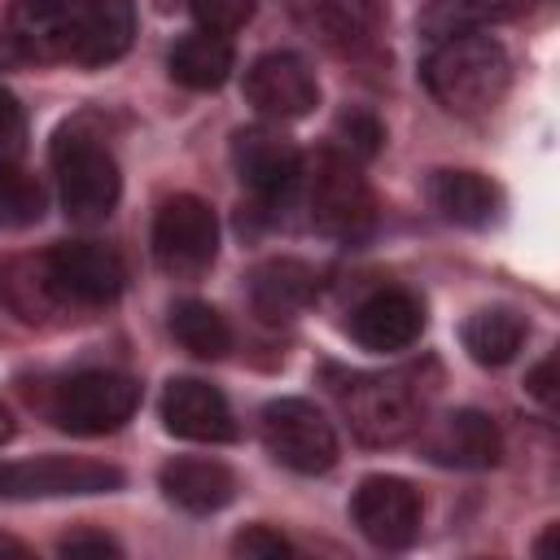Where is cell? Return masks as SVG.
<instances>
[{
	"label": "cell",
	"mask_w": 560,
	"mask_h": 560,
	"mask_svg": "<svg viewBox=\"0 0 560 560\" xmlns=\"http://www.w3.org/2000/svg\"><path fill=\"white\" fill-rule=\"evenodd\" d=\"M508 48L486 31H459L433 44L420 66L429 96L451 114H481L508 92Z\"/></svg>",
	"instance_id": "1"
},
{
	"label": "cell",
	"mask_w": 560,
	"mask_h": 560,
	"mask_svg": "<svg viewBox=\"0 0 560 560\" xmlns=\"http://www.w3.org/2000/svg\"><path fill=\"white\" fill-rule=\"evenodd\" d=\"M433 385H424L420 368H394L376 376H354L341 389V411L350 433L363 446H394L424 424Z\"/></svg>",
	"instance_id": "2"
},
{
	"label": "cell",
	"mask_w": 560,
	"mask_h": 560,
	"mask_svg": "<svg viewBox=\"0 0 560 560\" xmlns=\"http://www.w3.org/2000/svg\"><path fill=\"white\" fill-rule=\"evenodd\" d=\"M52 171H57V192L61 206L74 223H105L109 210L118 206L122 179L118 162L105 144L79 131H61L52 144Z\"/></svg>",
	"instance_id": "3"
},
{
	"label": "cell",
	"mask_w": 560,
	"mask_h": 560,
	"mask_svg": "<svg viewBox=\"0 0 560 560\" xmlns=\"http://www.w3.org/2000/svg\"><path fill=\"white\" fill-rule=\"evenodd\" d=\"M306 201H311V223L337 241H363L376 223V201H372L368 179L359 175L354 158L337 149H324L315 158Z\"/></svg>",
	"instance_id": "4"
},
{
	"label": "cell",
	"mask_w": 560,
	"mask_h": 560,
	"mask_svg": "<svg viewBox=\"0 0 560 560\" xmlns=\"http://www.w3.org/2000/svg\"><path fill=\"white\" fill-rule=\"evenodd\" d=\"M140 407V385L127 372H74L52 394V424L66 433H114Z\"/></svg>",
	"instance_id": "5"
},
{
	"label": "cell",
	"mask_w": 560,
	"mask_h": 560,
	"mask_svg": "<svg viewBox=\"0 0 560 560\" xmlns=\"http://www.w3.org/2000/svg\"><path fill=\"white\" fill-rule=\"evenodd\" d=\"M214 254H219V219L201 197L179 192V197L158 206V214H153V258L166 276L197 280L201 271H210Z\"/></svg>",
	"instance_id": "6"
},
{
	"label": "cell",
	"mask_w": 560,
	"mask_h": 560,
	"mask_svg": "<svg viewBox=\"0 0 560 560\" xmlns=\"http://www.w3.org/2000/svg\"><path fill=\"white\" fill-rule=\"evenodd\" d=\"M262 446L293 472H328L337 464V433L306 398H276L262 407Z\"/></svg>",
	"instance_id": "7"
},
{
	"label": "cell",
	"mask_w": 560,
	"mask_h": 560,
	"mask_svg": "<svg viewBox=\"0 0 560 560\" xmlns=\"http://www.w3.org/2000/svg\"><path fill=\"white\" fill-rule=\"evenodd\" d=\"M122 486V468L101 459L70 455H35L0 464V499H74V494H109Z\"/></svg>",
	"instance_id": "8"
},
{
	"label": "cell",
	"mask_w": 560,
	"mask_h": 560,
	"mask_svg": "<svg viewBox=\"0 0 560 560\" xmlns=\"http://www.w3.org/2000/svg\"><path fill=\"white\" fill-rule=\"evenodd\" d=\"M350 516L359 525V534L372 542V547H385V551H402L416 542L420 534V516H424V503H420V490L407 481V477H389V472H376V477H363L354 499H350Z\"/></svg>",
	"instance_id": "9"
},
{
	"label": "cell",
	"mask_w": 560,
	"mask_h": 560,
	"mask_svg": "<svg viewBox=\"0 0 560 560\" xmlns=\"http://www.w3.org/2000/svg\"><path fill=\"white\" fill-rule=\"evenodd\" d=\"M48 276L66 306H105L122 293V258L96 241H66L44 254Z\"/></svg>",
	"instance_id": "10"
},
{
	"label": "cell",
	"mask_w": 560,
	"mask_h": 560,
	"mask_svg": "<svg viewBox=\"0 0 560 560\" xmlns=\"http://www.w3.org/2000/svg\"><path fill=\"white\" fill-rule=\"evenodd\" d=\"M245 101L276 122L306 118L319 101L315 70L298 52H267L245 70Z\"/></svg>",
	"instance_id": "11"
},
{
	"label": "cell",
	"mask_w": 560,
	"mask_h": 560,
	"mask_svg": "<svg viewBox=\"0 0 560 560\" xmlns=\"http://www.w3.org/2000/svg\"><path fill=\"white\" fill-rule=\"evenodd\" d=\"M420 451L442 468H494L503 455V438L486 411L459 407L420 424Z\"/></svg>",
	"instance_id": "12"
},
{
	"label": "cell",
	"mask_w": 560,
	"mask_h": 560,
	"mask_svg": "<svg viewBox=\"0 0 560 560\" xmlns=\"http://www.w3.org/2000/svg\"><path fill=\"white\" fill-rule=\"evenodd\" d=\"M232 162L241 184L258 197V201H284L298 179H302V158L293 149V140H284L271 127H249L232 140Z\"/></svg>",
	"instance_id": "13"
},
{
	"label": "cell",
	"mask_w": 560,
	"mask_h": 560,
	"mask_svg": "<svg viewBox=\"0 0 560 560\" xmlns=\"http://www.w3.org/2000/svg\"><path fill=\"white\" fill-rule=\"evenodd\" d=\"M162 424L188 442H232L236 438V420H232L228 398L210 381H197V376H179L166 385Z\"/></svg>",
	"instance_id": "14"
},
{
	"label": "cell",
	"mask_w": 560,
	"mask_h": 560,
	"mask_svg": "<svg viewBox=\"0 0 560 560\" xmlns=\"http://www.w3.org/2000/svg\"><path fill=\"white\" fill-rule=\"evenodd\" d=\"M350 332L372 354L407 350L424 332V306L407 289H381L368 302H359V311L350 315Z\"/></svg>",
	"instance_id": "15"
},
{
	"label": "cell",
	"mask_w": 560,
	"mask_h": 560,
	"mask_svg": "<svg viewBox=\"0 0 560 560\" xmlns=\"http://www.w3.org/2000/svg\"><path fill=\"white\" fill-rule=\"evenodd\" d=\"M136 4L131 0H83L70 26V61L109 66L131 48Z\"/></svg>",
	"instance_id": "16"
},
{
	"label": "cell",
	"mask_w": 560,
	"mask_h": 560,
	"mask_svg": "<svg viewBox=\"0 0 560 560\" xmlns=\"http://www.w3.org/2000/svg\"><path fill=\"white\" fill-rule=\"evenodd\" d=\"M79 4L70 0H18L9 13L13 44L35 61H70V26Z\"/></svg>",
	"instance_id": "17"
},
{
	"label": "cell",
	"mask_w": 560,
	"mask_h": 560,
	"mask_svg": "<svg viewBox=\"0 0 560 560\" xmlns=\"http://www.w3.org/2000/svg\"><path fill=\"white\" fill-rule=\"evenodd\" d=\"M162 490L184 512H219L236 499V477L219 459H171L162 468Z\"/></svg>",
	"instance_id": "18"
},
{
	"label": "cell",
	"mask_w": 560,
	"mask_h": 560,
	"mask_svg": "<svg viewBox=\"0 0 560 560\" xmlns=\"http://www.w3.org/2000/svg\"><path fill=\"white\" fill-rule=\"evenodd\" d=\"M315 271L298 258H271L262 267H254L249 276V302L262 319L280 324V319H293L311 298H315Z\"/></svg>",
	"instance_id": "19"
},
{
	"label": "cell",
	"mask_w": 560,
	"mask_h": 560,
	"mask_svg": "<svg viewBox=\"0 0 560 560\" xmlns=\"http://www.w3.org/2000/svg\"><path fill=\"white\" fill-rule=\"evenodd\" d=\"M429 201L459 228H486L499 214V188L477 171H433Z\"/></svg>",
	"instance_id": "20"
},
{
	"label": "cell",
	"mask_w": 560,
	"mask_h": 560,
	"mask_svg": "<svg viewBox=\"0 0 560 560\" xmlns=\"http://www.w3.org/2000/svg\"><path fill=\"white\" fill-rule=\"evenodd\" d=\"M0 302L26 324H44L48 315L66 311L44 254L39 258H0Z\"/></svg>",
	"instance_id": "21"
},
{
	"label": "cell",
	"mask_w": 560,
	"mask_h": 560,
	"mask_svg": "<svg viewBox=\"0 0 560 560\" xmlns=\"http://www.w3.org/2000/svg\"><path fill=\"white\" fill-rule=\"evenodd\" d=\"M166 66H171V79L175 83H184L192 92H210L232 70V44H228V35H214V31H201L197 26L192 35H184L171 48V61Z\"/></svg>",
	"instance_id": "22"
},
{
	"label": "cell",
	"mask_w": 560,
	"mask_h": 560,
	"mask_svg": "<svg viewBox=\"0 0 560 560\" xmlns=\"http://www.w3.org/2000/svg\"><path fill=\"white\" fill-rule=\"evenodd\" d=\"M521 341H525V319L508 306H486V311L468 315V324H464V350L486 368L512 363Z\"/></svg>",
	"instance_id": "23"
},
{
	"label": "cell",
	"mask_w": 560,
	"mask_h": 560,
	"mask_svg": "<svg viewBox=\"0 0 560 560\" xmlns=\"http://www.w3.org/2000/svg\"><path fill=\"white\" fill-rule=\"evenodd\" d=\"M298 18L328 44L354 48L372 31V0H293Z\"/></svg>",
	"instance_id": "24"
},
{
	"label": "cell",
	"mask_w": 560,
	"mask_h": 560,
	"mask_svg": "<svg viewBox=\"0 0 560 560\" xmlns=\"http://www.w3.org/2000/svg\"><path fill=\"white\" fill-rule=\"evenodd\" d=\"M171 332H175V341H179L192 359H223V354L232 350V328H228V319H223L210 302H197V298H188V302H179V306L171 311Z\"/></svg>",
	"instance_id": "25"
},
{
	"label": "cell",
	"mask_w": 560,
	"mask_h": 560,
	"mask_svg": "<svg viewBox=\"0 0 560 560\" xmlns=\"http://www.w3.org/2000/svg\"><path fill=\"white\" fill-rule=\"evenodd\" d=\"M481 18H486L481 0H433L424 13V31H429V39H446L459 31H477Z\"/></svg>",
	"instance_id": "26"
},
{
	"label": "cell",
	"mask_w": 560,
	"mask_h": 560,
	"mask_svg": "<svg viewBox=\"0 0 560 560\" xmlns=\"http://www.w3.org/2000/svg\"><path fill=\"white\" fill-rule=\"evenodd\" d=\"M184 4H188V13L197 18L201 31L232 35V31H241L254 18V4L258 0H184Z\"/></svg>",
	"instance_id": "27"
},
{
	"label": "cell",
	"mask_w": 560,
	"mask_h": 560,
	"mask_svg": "<svg viewBox=\"0 0 560 560\" xmlns=\"http://www.w3.org/2000/svg\"><path fill=\"white\" fill-rule=\"evenodd\" d=\"M337 140H341L337 153H346V158H372L385 136H381V122L368 109H346L337 118Z\"/></svg>",
	"instance_id": "28"
},
{
	"label": "cell",
	"mask_w": 560,
	"mask_h": 560,
	"mask_svg": "<svg viewBox=\"0 0 560 560\" xmlns=\"http://www.w3.org/2000/svg\"><path fill=\"white\" fill-rule=\"evenodd\" d=\"M22 149H26V114H22L18 96L9 88H0V171L18 166Z\"/></svg>",
	"instance_id": "29"
},
{
	"label": "cell",
	"mask_w": 560,
	"mask_h": 560,
	"mask_svg": "<svg viewBox=\"0 0 560 560\" xmlns=\"http://www.w3.org/2000/svg\"><path fill=\"white\" fill-rule=\"evenodd\" d=\"M39 188L18 171V166H9V171H0V210H9V219H39Z\"/></svg>",
	"instance_id": "30"
},
{
	"label": "cell",
	"mask_w": 560,
	"mask_h": 560,
	"mask_svg": "<svg viewBox=\"0 0 560 560\" xmlns=\"http://www.w3.org/2000/svg\"><path fill=\"white\" fill-rule=\"evenodd\" d=\"M232 551L236 556H249V560H280V556H293V542L267 525H249L232 538Z\"/></svg>",
	"instance_id": "31"
},
{
	"label": "cell",
	"mask_w": 560,
	"mask_h": 560,
	"mask_svg": "<svg viewBox=\"0 0 560 560\" xmlns=\"http://www.w3.org/2000/svg\"><path fill=\"white\" fill-rule=\"evenodd\" d=\"M61 556H118L122 547L109 538V534H96V529H79V534H66L57 542Z\"/></svg>",
	"instance_id": "32"
},
{
	"label": "cell",
	"mask_w": 560,
	"mask_h": 560,
	"mask_svg": "<svg viewBox=\"0 0 560 560\" xmlns=\"http://www.w3.org/2000/svg\"><path fill=\"white\" fill-rule=\"evenodd\" d=\"M551 376H556V354H547V359L529 372V381H525V385H529V394H534L538 402H547V407L556 402V381H551Z\"/></svg>",
	"instance_id": "33"
},
{
	"label": "cell",
	"mask_w": 560,
	"mask_h": 560,
	"mask_svg": "<svg viewBox=\"0 0 560 560\" xmlns=\"http://www.w3.org/2000/svg\"><path fill=\"white\" fill-rule=\"evenodd\" d=\"M4 556L22 560V556H31V547H26V542H18V538H9V534H0V560H4Z\"/></svg>",
	"instance_id": "34"
},
{
	"label": "cell",
	"mask_w": 560,
	"mask_h": 560,
	"mask_svg": "<svg viewBox=\"0 0 560 560\" xmlns=\"http://www.w3.org/2000/svg\"><path fill=\"white\" fill-rule=\"evenodd\" d=\"M556 534H560V525H547V534L534 542V556H551V542H556Z\"/></svg>",
	"instance_id": "35"
},
{
	"label": "cell",
	"mask_w": 560,
	"mask_h": 560,
	"mask_svg": "<svg viewBox=\"0 0 560 560\" xmlns=\"http://www.w3.org/2000/svg\"><path fill=\"white\" fill-rule=\"evenodd\" d=\"M13 438V416H9V407L0 402V442H9Z\"/></svg>",
	"instance_id": "36"
},
{
	"label": "cell",
	"mask_w": 560,
	"mask_h": 560,
	"mask_svg": "<svg viewBox=\"0 0 560 560\" xmlns=\"http://www.w3.org/2000/svg\"><path fill=\"white\" fill-rule=\"evenodd\" d=\"M70 4H83V0H70Z\"/></svg>",
	"instance_id": "37"
}]
</instances>
